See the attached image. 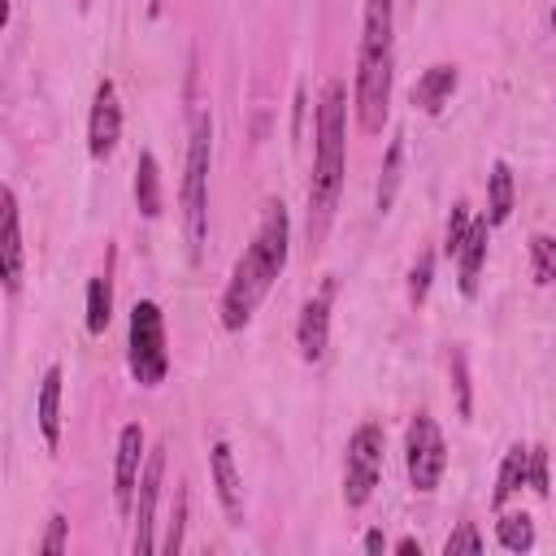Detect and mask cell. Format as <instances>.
<instances>
[{
  "label": "cell",
  "mask_w": 556,
  "mask_h": 556,
  "mask_svg": "<svg viewBox=\"0 0 556 556\" xmlns=\"http://www.w3.org/2000/svg\"><path fill=\"white\" fill-rule=\"evenodd\" d=\"M452 369H456V395H460V417H469V374H465V352H452Z\"/></svg>",
  "instance_id": "f546056e"
},
{
  "label": "cell",
  "mask_w": 556,
  "mask_h": 556,
  "mask_svg": "<svg viewBox=\"0 0 556 556\" xmlns=\"http://www.w3.org/2000/svg\"><path fill=\"white\" fill-rule=\"evenodd\" d=\"M395 552H404V556H413V552H421V543H417V539H400V543H395Z\"/></svg>",
  "instance_id": "1f68e13d"
},
{
  "label": "cell",
  "mask_w": 556,
  "mask_h": 556,
  "mask_svg": "<svg viewBox=\"0 0 556 556\" xmlns=\"http://www.w3.org/2000/svg\"><path fill=\"white\" fill-rule=\"evenodd\" d=\"M382 452H387V434L378 421H361L348 439V456H343V504L348 508H365L378 478H382Z\"/></svg>",
  "instance_id": "8992f818"
},
{
  "label": "cell",
  "mask_w": 556,
  "mask_h": 556,
  "mask_svg": "<svg viewBox=\"0 0 556 556\" xmlns=\"http://www.w3.org/2000/svg\"><path fill=\"white\" fill-rule=\"evenodd\" d=\"M334 278H326L300 308V321H295V348L304 361H321L326 356V343H330V304H334Z\"/></svg>",
  "instance_id": "30bf717a"
},
{
  "label": "cell",
  "mask_w": 556,
  "mask_h": 556,
  "mask_svg": "<svg viewBox=\"0 0 556 556\" xmlns=\"http://www.w3.org/2000/svg\"><path fill=\"white\" fill-rule=\"evenodd\" d=\"M400 178H404V139L395 135V139L387 143V156H382V178H378V213H387V208L395 204Z\"/></svg>",
  "instance_id": "44dd1931"
},
{
  "label": "cell",
  "mask_w": 556,
  "mask_h": 556,
  "mask_svg": "<svg viewBox=\"0 0 556 556\" xmlns=\"http://www.w3.org/2000/svg\"><path fill=\"white\" fill-rule=\"evenodd\" d=\"M404 469H408L413 491H421V495H430L443 482L447 443H443V430H439V421L430 413H417L408 421V434H404Z\"/></svg>",
  "instance_id": "52a82bcc"
},
{
  "label": "cell",
  "mask_w": 556,
  "mask_h": 556,
  "mask_svg": "<svg viewBox=\"0 0 556 556\" xmlns=\"http://www.w3.org/2000/svg\"><path fill=\"white\" fill-rule=\"evenodd\" d=\"M208 473H213L217 504H222L226 521H230V526H243V478H239V469H235V452H230L226 439L213 443V452H208Z\"/></svg>",
  "instance_id": "4fadbf2b"
},
{
  "label": "cell",
  "mask_w": 556,
  "mask_h": 556,
  "mask_svg": "<svg viewBox=\"0 0 556 556\" xmlns=\"http://www.w3.org/2000/svg\"><path fill=\"white\" fill-rule=\"evenodd\" d=\"M143 426L139 421H126L117 430V460H113V504L122 517L135 513V491H139V473H143Z\"/></svg>",
  "instance_id": "9c48e42d"
},
{
  "label": "cell",
  "mask_w": 556,
  "mask_h": 556,
  "mask_svg": "<svg viewBox=\"0 0 556 556\" xmlns=\"http://www.w3.org/2000/svg\"><path fill=\"white\" fill-rule=\"evenodd\" d=\"M526 482L539 491V495H547L552 491V478H547V447H530V465H526Z\"/></svg>",
  "instance_id": "f1b7e54d"
},
{
  "label": "cell",
  "mask_w": 556,
  "mask_h": 556,
  "mask_svg": "<svg viewBox=\"0 0 556 556\" xmlns=\"http://www.w3.org/2000/svg\"><path fill=\"white\" fill-rule=\"evenodd\" d=\"M391 74H395V9L391 0H365L361 56H356V126L365 135H382L391 113Z\"/></svg>",
  "instance_id": "3957f363"
},
{
  "label": "cell",
  "mask_w": 556,
  "mask_h": 556,
  "mask_svg": "<svg viewBox=\"0 0 556 556\" xmlns=\"http://www.w3.org/2000/svg\"><path fill=\"white\" fill-rule=\"evenodd\" d=\"M208 165H213V117L195 113L191 122V139H187V165H182V235L191 248V261L204 256L208 243Z\"/></svg>",
  "instance_id": "277c9868"
},
{
  "label": "cell",
  "mask_w": 556,
  "mask_h": 556,
  "mask_svg": "<svg viewBox=\"0 0 556 556\" xmlns=\"http://www.w3.org/2000/svg\"><path fill=\"white\" fill-rule=\"evenodd\" d=\"M526 465H530V447H526V443H513V447L504 452V460H500V478H495V491H491V504H495V508H504V504L521 491Z\"/></svg>",
  "instance_id": "d6986e66"
},
{
  "label": "cell",
  "mask_w": 556,
  "mask_h": 556,
  "mask_svg": "<svg viewBox=\"0 0 556 556\" xmlns=\"http://www.w3.org/2000/svg\"><path fill=\"white\" fill-rule=\"evenodd\" d=\"M456 83H460V70L452 65V61H439V65H430L417 83H413V104L421 109V113H430V117H439L443 113V104L452 100V91H456Z\"/></svg>",
  "instance_id": "9a60e30c"
},
{
  "label": "cell",
  "mask_w": 556,
  "mask_h": 556,
  "mask_svg": "<svg viewBox=\"0 0 556 556\" xmlns=\"http://www.w3.org/2000/svg\"><path fill=\"white\" fill-rule=\"evenodd\" d=\"M0 252H4V291L17 295L22 278H26V256H22V213H17V195L13 187H4L0 195Z\"/></svg>",
  "instance_id": "7c38bea8"
},
{
  "label": "cell",
  "mask_w": 556,
  "mask_h": 556,
  "mask_svg": "<svg viewBox=\"0 0 556 556\" xmlns=\"http://www.w3.org/2000/svg\"><path fill=\"white\" fill-rule=\"evenodd\" d=\"M135 208L152 222V217H161V208H165V191H161V165H156V156L152 152H139V161H135Z\"/></svg>",
  "instance_id": "e0dca14e"
},
{
  "label": "cell",
  "mask_w": 556,
  "mask_h": 556,
  "mask_svg": "<svg viewBox=\"0 0 556 556\" xmlns=\"http://www.w3.org/2000/svg\"><path fill=\"white\" fill-rule=\"evenodd\" d=\"M313 178H308V243H321L330 230V217L339 208L343 169H348V87L343 78H330L317 100L313 122Z\"/></svg>",
  "instance_id": "7a4b0ae2"
},
{
  "label": "cell",
  "mask_w": 556,
  "mask_h": 556,
  "mask_svg": "<svg viewBox=\"0 0 556 556\" xmlns=\"http://www.w3.org/2000/svg\"><path fill=\"white\" fill-rule=\"evenodd\" d=\"M513 200H517L513 169H508V161H495L491 174H486V222L491 226H504L513 217Z\"/></svg>",
  "instance_id": "ac0fdd59"
},
{
  "label": "cell",
  "mask_w": 556,
  "mask_h": 556,
  "mask_svg": "<svg viewBox=\"0 0 556 556\" xmlns=\"http://www.w3.org/2000/svg\"><path fill=\"white\" fill-rule=\"evenodd\" d=\"M161 478H165V443H156L152 452H148V460H143V473H139V491H135V539H130V547H135V556H148V552H156L161 543H156V495H161Z\"/></svg>",
  "instance_id": "ba28073f"
},
{
  "label": "cell",
  "mask_w": 556,
  "mask_h": 556,
  "mask_svg": "<svg viewBox=\"0 0 556 556\" xmlns=\"http://www.w3.org/2000/svg\"><path fill=\"white\" fill-rule=\"evenodd\" d=\"M495 539L504 552H530L534 547V521L526 513H504L495 521Z\"/></svg>",
  "instance_id": "7402d4cb"
},
{
  "label": "cell",
  "mask_w": 556,
  "mask_h": 556,
  "mask_svg": "<svg viewBox=\"0 0 556 556\" xmlns=\"http://www.w3.org/2000/svg\"><path fill=\"white\" fill-rule=\"evenodd\" d=\"M182 530H187V491L178 486V491H174V513H169L165 539H161V552H165V556H178V552H182Z\"/></svg>",
  "instance_id": "d4e9b609"
},
{
  "label": "cell",
  "mask_w": 556,
  "mask_h": 556,
  "mask_svg": "<svg viewBox=\"0 0 556 556\" xmlns=\"http://www.w3.org/2000/svg\"><path fill=\"white\" fill-rule=\"evenodd\" d=\"M530 278H534V287L556 282V239L552 235H530Z\"/></svg>",
  "instance_id": "603a6c76"
},
{
  "label": "cell",
  "mask_w": 556,
  "mask_h": 556,
  "mask_svg": "<svg viewBox=\"0 0 556 556\" xmlns=\"http://www.w3.org/2000/svg\"><path fill=\"white\" fill-rule=\"evenodd\" d=\"M126 369L139 387H161L169 374V348H165V313L156 300L130 304L126 326Z\"/></svg>",
  "instance_id": "5b68a950"
},
{
  "label": "cell",
  "mask_w": 556,
  "mask_h": 556,
  "mask_svg": "<svg viewBox=\"0 0 556 556\" xmlns=\"http://www.w3.org/2000/svg\"><path fill=\"white\" fill-rule=\"evenodd\" d=\"M109 317H113V287H109V274H96L87 282V334L100 339L109 330Z\"/></svg>",
  "instance_id": "ffe728a7"
},
{
  "label": "cell",
  "mask_w": 556,
  "mask_h": 556,
  "mask_svg": "<svg viewBox=\"0 0 556 556\" xmlns=\"http://www.w3.org/2000/svg\"><path fill=\"white\" fill-rule=\"evenodd\" d=\"M65 534H70L65 513H52V517H48V534L39 539V552H43V556H61V552H65Z\"/></svg>",
  "instance_id": "83f0119b"
},
{
  "label": "cell",
  "mask_w": 556,
  "mask_h": 556,
  "mask_svg": "<svg viewBox=\"0 0 556 556\" xmlns=\"http://www.w3.org/2000/svg\"><path fill=\"white\" fill-rule=\"evenodd\" d=\"M491 230H495V226H491L486 217H473V230H469V239H465V243H460V252H456V282H460V295H465V300H473V295H478Z\"/></svg>",
  "instance_id": "5bb4252c"
},
{
  "label": "cell",
  "mask_w": 556,
  "mask_h": 556,
  "mask_svg": "<svg viewBox=\"0 0 556 556\" xmlns=\"http://www.w3.org/2000/svg\"><path fill=\"white\" fill-rule=\"evenodd\" d=\"M552 26H556V4H552Z\"/></svg>",
  "instance_id": "d6a6232c"
},
{
  "label": "cell",
  "mask_w": 556,
  "mask_h": 556,
  "mask_svg": "<svg viewBox=\"0 0 556 556\" xmlns=\"http://www.w3.org/2000/svg\"><path fill=\"white\" fill-rule=\"evenodd\" d=\"M443 552H447V556H456V552H482V534H478V526H473V521H460V526L443 539Z\"/></svg>",
  "instance_id": "4316f807"
},
{
  "label": "cell",
  "mask_w": 556,
  "mask_h": 556,
  "mask_svg": "<svg viewBox=\"0 0 556 556\" xmlns=\"http://www.w3.org/2000/svg\"><path fill=\"white\" fill-rule=\"evenodd\" d=\"M430 278H434V252H421V256L413 261V269H408V300H413V304H426Z\"/></svg>",
  "instance_id": "484cf974"
},
{
  "label": "cell",
  "mask_w": 556,
  "mask_h": 556,
  "mask_svg": "<svg viewBox=\"0 0 556 556\" xmlns=\"http://www.w3.org/2000/svg\"><path fill=\"white\" fill-rule=\"evenodd\" d=\"M469 230H473V213H469V204H456L452 217H447V230H443V256L447 261H456V252L469 239Z\"/></svg>",
  "instance_id": "cb8c5ba5"
},
{
  "label": "cell",
  "mask_w": 556,
  "mask_h": 556,
  "mask_svg": "<svg viewBox=\"0 0 556 556\" xmlns=\"http://www.w3.org/2000/svg\"><path fill=\"white\" fill-rule=\"evenodd\" d=\"M365 552H387V539H382V530H369V534H365Z\"/></svg>",
  "instance_id": "4dcf8cb0"
},
{
  "label": "cell",
  "mask_w": 556,
  "mask_h": 556,
  "mask_svg": "<svg viewBox=\"0 0 556 556\" xmlns=\"http://www.w3.org/2000/svg\"><path fill=\"white\" fill-rule=\"evenodd\" d=\"M122 139V104H117V87L109 78H100L96 96H91V117H87V152L96 161H109L113 148Z\"/></svg>",
  "instance_id": "8fae6325"
},
{
  "label": "cell",
  "mask_w": 556,
  "mask_h": 556,
  "mask_svg": "<svg viewBox=\"0 0 556 556\" xmlns=\"http://www.w3.org/2000/svg\"><path fill=\"white\" fill-rule=\"evenodd\" d=\"M287 252H291V217L282 208V200H265L261 226L252 235V243L243 248V256L235 261L226 291H222V326L226 330H243L252 321V313L261 308V300L269 295V287L278 282V274L287 269Z\"/></svg>",
  "instance_id": "6da1fadb"
},
{
  "label": "cell",
  "mask_w": 556,
  "mask_h": 556,
  "mask_svg": "<svg viewBox=\"0 0 556 556\" xmlns=\"http://www.w3.org/2000/svg\"><path fill=\"white\" fill-rule=\"evenodd\" d=\"M61 365H48L39 378V395H35V421L48 447H61Z\"/></svg>",
  "instance_id": "2e32d148"
}]
</instances>
